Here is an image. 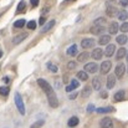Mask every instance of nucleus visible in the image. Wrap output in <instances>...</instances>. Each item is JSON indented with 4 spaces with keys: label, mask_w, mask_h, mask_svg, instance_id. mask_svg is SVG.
Returning <instances> with one entry per match:
<instances>
[{
    "label": "nucleus",
    "mask_w": 128,
    "mask_h": 128,
    "mask_svg": "<svg viewBox=\"0 0 128 128\" xmlns=\"http://www.w3.org/2000/svg\"><path fill=\"white\" fill-rule=\"evenodd\" d=\"M68 126L70 127H75V126H77L78 124V118L77 117H71L70 120H68Z\"/></svg>",
    "instance_id": "c756f323"
},
{
    "label": "nucleus",
    "mask_w": 128,
    "mask_h": 128,
    "mask_svg": "<svg viewBox=\"0 0 128 128\" xmlns=\"http://www.w3.org/2000/svg\"><path fill=\"white\" fill-rule=\"evenodd\" d=\"M76 54H77V46L76 45H72L67 48V55L68 56H75Z\"/></svg>",
    "instance_id": "5701e85b"
},
{
    "label": "nucleus",
    "mask_w": 128,
    "mask_h": 128,
    "mask_svg": "<svg viewBox=\"0 0 128 128\" xmlns=\"http://www.w3.org/2000/svg\"><path fill=\"white\" fill-rule=\"evenodd\" d=\"M92 87L96 91H100L102 88V80H101V77H94L92 80Z\"/></svg>",
    "instance_id": "1a4fd4ad"
},
{
    "label": "nucleus",
    "mask_w": 128,
    "mask_h": 128,
    "mask_svg": "<svg viewBox=\"0 0 128 128\" xmlns=\"http://www.w3.org/2000/svg\"><path fill=\"white\" fill-rule=\"evenodd\" d=\"M9 81H10L9 77H4V82H5V84H9Z\"/></svg>",
    "instance_id": "c03bdc74"
},
{
    "label": "nucleus",
    "mask_w": 128,
    "mask_h": 128,
    "mask_svg": "<svg viewBox=\"0 0 128 128\" xmlns=\"http://www.w3.org/2000/svg\"><path fill=\"white\" fill-rule=\"evenodd\" d=\"M39 24H40L41 26H42V25H45V24H46V19H45L44 16H41V18H40V20H39Z\"/></svg>",
    "instance_id": "ea45409f"
},
{
    "label": "nucleus",
    "mask_w": 128,
    "mask_h": 128,
    "mask_svg": "<svg viewBox=\"0 0 128 128\" xmlns=\"http://www.w3.org/2000/svg\"><path fill=\"white\" fill-rule=\"evenodd\" d=\"M127 18H128V12H127V11L121 10V11L118 12V19H120V20L124 21V20H127Z\"/></svg>",
    "instance_id": "7c9ffc66"
},
{
    "label": "nucleus",
    "mask_w": 128,
    "mask_h": 128,
    "mask_svg": "<svg viewBox=\"0 0 128 128\" xmlns=\"http://www.w3.org/2000/svg\"><path fill=\"white\" fill-rule=\"evenodd\" d=\"M24 10H25V2L24 1H20L19 5H18V9H16V14H20Z\"/></svg>",
    "instance_id": "473e14b6"
},
{
    "label": "nucleus",
    "mask_w": 128,
    "mask_h": 128,
    "mask_svg": "<svg viewBox=\"0 0 128 128\" xmlns=\"http://www.w3.org/2000/svg\"><path fill=\"white\" fill-rule=\"evenodd\" d=\"M111 67H112V62L111 61H103L102 62V65H101V74L102 75H106V74H108L110 72V70H111Z\"/></svg>",
    "instance_id": "39448f33"
},
{
    "label": "nucleus",
    "mask_w": 128,
    "mask_h": 128,
    "mask_svg": "<svg viewBox=\"0 0 128 128\" xmlns=\"http://www.w3.org/2000/svg\"><path fill=\"white\" fill-rule=\"evenodd\" d=\"M124 72H126V66H124L123 64H118V65L116 66V70H114L116 76H117L118 78H121V77L124 75Z\"/></svg>",
    "instance_id": "423d86ee"
},
{
    "label": "nucleus",
    "mask_w": 128,
    "mask_h": 128,
    "mask_svg": "<svg viewBox=\"0 0 128 128\" xmlns=\"http://www.w3.org/2000/svg\"><path fill=\"white\" fill-rule=\"evenodd\" d=\"M77 78L82 80V81H86V80H88V74L86 71H78L77 72Z\"/></svg>",
    "instance_id": "b1692460"
},
{
    "label": "nucleus",
    "mask_w": 128,
    "mask_h": 128,
    "mask_svg": "<svg viewBox=\"0 0 128 128\" xmlns=\"http://www.w3.org/2000/svg\"><path fill=\"white\" fill-rule=\"evenodd\" d=\"M101 96H102L103 98H106V97H107V92H102V93H101Z\"/></svg>",
    "instance_id": "a18cd8bd"
},
{
    "label": "nucleus",
    "mask_w": 128,
    "mask_h": 128,
    "mask_svg": "<svg viewBox=\"0 0 128 128\" xmlns=\"http://www.w3.org/2000/svg\"><path fill=\"white\" fill-rule=\"evenodd\" d=\"M78 86H80V82H78L77 80H72V81H71V84H70V86H67V87H66V91H67V92H71L72 90L77 88Z\"/></svg>",
    "instance_id": "6ab92c4d"
},
{
    "label": "nucleus",
    "mask_w": 128,
    "mask_h": 128,
    "mask_svg": "<svg viewBox=\"0 0 128 128\" xmlns=\"http://www.w3.org/2000/svg\"><path fill=\"white\" fill-rule=\"evenodd\" d=\"M110 40H111V36L110 35H102L98 40V44L100 45H108L110 44Z\"/></svg>",
    "instance_id": "aec40b11"
},
{
    "label": "nucleus",
    "mask_w": 128,
    "mask_h": 128,
    "mask_svg": "<svg viewBox=\"0 0 128 128\" xmlns=\"http://www.w3.org/2000/svg\"><path fill=\"white\" fill-rule=\"evenodd\" d=\"M28 29H30V30H34V29H36V22H35L34 20L29 21V22H28Z\"/></svg>",
    "instance_id": "e433bc0d"
},
{
    "label": "nucleus",
    "mask_w": 128,
    "mask_h": 128,
    "mask_svg": "<svg viewBox=\"0 0 128 128\" xmlns=\"http://www.w3.org/2000/svg\"><path fill=\"white\" fill-rule=\"evenodd\" d=\"M1 56H2V51L0 50V57H1Z\"/></svg>",
    "instance_id": "49530a36"
},
{
    "label": "nucleus",
    "mask_w": 128,
    "mask_h": 128,
    "mask_svg": "<svg viewBox=\"0 0 128 128\" xmlns=\"http://www.w3.org/2000/svg\"><path fill=\"white\" fill-rule=\"evenodd\" d=\"M118 30H120V25H118V22L113 21V22H111V24H110V28H108L110 34L114 35V34H117V32H118Z\"/></svg>",
    "instance_id": "f8f14e48"
},
{
    "label": "nucleus",
    "mask_w": 128,
    "mask_h": 128,
    "mask_svg": "<svg viewBox=\"0 0 128 128\" xmlns=\"http://www.w3.org/2000/svg\"><path fill=\"white\" fill-rule=\"evenodd\" d=\"M76 97H77V93H76V92H74V93L70 96V100H75Z\"/></svg>",
    "instance_id": "37998d69"
},
{
    "label": "nucleus",
    "mask_w": 128,
    "mask_h": 128,
    "mask_svg": "<svg viewBox=\"0 0 128 128\" xmlns=\"http://www.w3.org/2000/svg\"><path fill=\"white\" fill-rule=\"evenodd\" d=\"M120 4L122 6H128V0H120Z\"/></svg>",
    "instance_id": "79ce46f5"
},
{
    "label": "nucleus",
    "mask_w": 128,
    "mask_h": 128,
    "mask_svg": "<svg viewBox=\"0 0 128 128\" xmlns=\"http://www.w3.org/2000/svg\"><path fill=\"white\" fill-rule=\"evenodd\" d=\"M107 15L108 16H111V18H113V16H118V10H117V8H114V6H107Z\"/></svg>",
    "instance_id": "2eb2a0df"
},
{
    "label": "nucleus",
    "mask_w": 128,
    "mask_h": 128,
    "mask_svg": "<svg viewBox=\"0 0 128 128\" xmlns=\"http://www.w3.org/2000/svg\"><path fill=\"white\" fill-rule=\"evenodd\" d=\"M44 123H45V121H44V120H39V121H36L35 123H32L30 128H40V127H42L44 126Z\"/></svg>",
    "instance_id": "2f4dec72"
},
{
    "label": "nucleus",
    "mask_w": 128,
    "mask_h": 128,
    "mask_svg": "<svg viewBox=\"0 0 128 128\" xmlns=\"http://www.w3.org/2000/svg\"><path fill=\"white\" fill-rule=\"evenodd\" d=\"M116 41L120 44V45H124V44H127L128 39H127V36H126V35H120V36H117Z\"/></svg>",
    "instance_id": "393cba45"
},
{
    "label": "nucleus",
    "mask_w": 128,
    "mask_h": 128,
    "mask_svg": "<svg viewBox=\"0 0 128 128\" xmlns=\"http://www.w3.org/2000/svg\"><path fill=\"white\" fill-rule=\"evenodd\" d=\"M46 94H47L48 104H50L51 107L56 108V107L58 106V101H57V96H56V93H55L54 91H51V92H48V93H46Z\"/></svg>",
    "instance_id": "f03ea898"
},
{
    "label": "nucleus",
    "mask_w": 128,
    "mask_h": 128,
    "mask_svg": "<svg viewBox=\"0 0 128 128\" xmlns=\"http://www.w3.org/2000/svg\"><path fill=\"white\" fill-rule=\"evenodd\" d=\"M120 30L122 32H128V22H123L121 26H120Z\"/></svg>",
    "instance_id": "c9c22d12"
},
{
    "label": "nucleus",
    "mask_w": 128,
    "mask_h": 128,
    "mask_svg": "<svg viewBox=\"0 0 128 128\" xmlns=\"http://www.w3.org/2000/svg\"><path fill=\"white\" fill-rule=\"evenodd\" d=\"M26 38H28V34H26V32L20 34V35H18V36H15V38L12 39V44H14V45H19L22 40H25Z\"/></svg>",
    "instance_id": "dca6fc26"
},
{
    "label": "nucleus",
    "mask_w": 128,
    "mask_h": 128,
    "mask_svg": "<svg viewBox=\"0 0 128 128\" xmlns=\"http://www.w3.org/2000/svg\"><path fill=\"white\" fill-rule=\"evenodd\" d=\"M103 55H104V52H103L102 48H100V47H97V48H94V50L92 51V58H93V60H101Z\"/></svg>",
    "instance_id": "0eeeda50"
},
{
    "label": "nucleus",
    "mask_w": 128,
    "mask_h": 128,
    "mask_svg": "<svg viewBox=\"0 0 128 128\" xmlns=\"http://www.w3.org/2000/svg\"><path fill=\"white\" fill-rule=\"evenodd\" d=\"M113 111H114L113 107H101V108L96 110L97 113H110V112H113Z\"/></svg>",
    "instance_id": "4be33fe9"
},
{
    "label": "nucleus",
    "mask_w": 128,
    "mask_h": 128,
    "mask_svg": "<svg viewBox=\"0 0 128 128\" xmlns=\"http://www.w3.org/2000/svg\"><path fill=\"white\" fill-rule=\"evenodd\" d=\"M15 103H16V107H18L20 114H25V106H24V102H22L20 93H15Z\"/></svg>",
    "instance_id": "f257e3e1"
},
{
    "label": "nucleus",
    "mask_w": 128,
    "mask_h": 128,
    "mask_svg": "<svg viewBox=\"0 0 128 128\" xmlns=\"http://www.w3.org/2000/svg\"><path fill=\"white\" fill-rule=\"evenodd\" d=\"M47 68H48L51 72H54V74H56V72H57V70H58V68H57V66H56V65H54V64H47Z\"/></svg>",
    "instance_id": "72a5a7b5"
},
{
    "label": "nucleus",
    "mask_w": 128,
    "mask_h": 128,
    "mask_svg": "<svg viewBox=\"0 0 128 128\" xmlns=\"http://www.w3.org/2000/svg\"><path fill=\"white\" fill-rule=\"evenodd\" d=\"M76 66H77V64H76V62H74V61H71V62H68V64H67V68H68V70L76 68Z\"/></svg>",
    "instance_id": "4c0bfd02"
},
{
    "label": "nucleus",
    "mask_w": 128,
    "mask_h": 128,
    "mask_svg": "<svg viewBox=\"0 0 128 128\" xmlns=\"http://www.w3.org/2000/svg\"><path fill=\"white\" fill-rule=\"evenodd\" d=\"M114 51H116V46H114L113 44H108L107 47H106V50H104V55H106L107 57H111V56L114 54Z\"/></svg>",
    "instance_id": "9b49d317"
},
{
    "label": "nucleus",
    "mask_w": 128,
    "mask_h": 128,
    "mask_svg": "<svg viewBox=\"0 0 128 128\" xmlns=\"http://www.w3.org/2000/svg\"><path fill=\"white\" fill-rule=\"evenodd\" d=\"M30 2H31V6L32 8H36L39 5V0H30Z\"/></svg>",
    "instance_id": "58836bf2"
},
{
    "label": "nucleus",
    "mask_w": 128,
    "mask_h": 128,
    "mask_svg": "<svg viewBox=\"0 0 128 128\" xmlns=\"http://www.w3.org/2000/svg\"><path fill=\"white\" fill-rule=\"evenodd\" d=\"M127 64H128V52H127Z\"/></svg>",
    "instance_id": "de8ad7c7"
},
{
    "label": "nucleus",
    "mask_w": 128,
    "mask_h": 128,
    "mask_svg": "<svg viewBox=\"0 0 128 128\" xmlns=\"http://www.w3.org/2000/svg\"><path fill=\"white\" fill-rule=\"evenodd\" d=\"M93 35H101L103 31H104V26H97V25H93L90 30Z\"/></svg>",
    "instance_id": "4468645a"
},
{
    "label": "nucleus",
    "mask_w": 128,
    "mask_h": 128,
    "mask_svg": "<svg viewBox=\"0 0 128 128\" xmlns=\"http://www.w3.org/2000/svg\"><path fill=\"white\" fill-rule=\"evenodd\" d=\"M92 111H94V106H93V104H88V107H87V112H92Z\"/></svg>",
    "instance_id": "a19ab883"
},
{
    "label": "nucleus",
    "mask_w": 128,
    "mask_h": 128,
    "mask_svg": "<svg viewBox=\"0 0 128 128\" xmlns=\"http://www.w3.org/2000/svg\"><path fill=\"white\" fill-rule=\"evenodd\" d=\"M124 56H127V50H126L124 47H121V48H118V51H117V55H116V58H117V60H122Z\"/></svg>",
    "instance_id": "a211bd4d"
},
{
    "label": "nucleus",
    "mask_w": 128,
    "mask_h": 128,
    "mask_svg": "<svg viewBox=\"0 0 128 128\" xmlns=\"http://www.w3.org/2000/svg\"><path fill=\"white\" fill-rule=\"evenodd\" d=\"M85 71L87 74H96L98 71V65L96 62H88L85 65Z\"/></svg>",
    "instance_id": "20e7f679"
},
{
    "label": "nucleus",
    "mask_w": 128,
    "mask_h": 128,
    "mask_svg": "<svg viewBox=\"0 0 128 128\" xmlns=\"http://www.w3.org/2000/svg\"><path fill=\"white\" fill-rule=\"evenodd\" d=\"M88 57H90V54H88V52H82V54L78 55L77 60H78L80 62H85L86 60H88Z\"/></svg>",
    "instance_id": "bb28decb"
},
{
    "label": "nucleus",
    "mask_w": 128,
    "mask_h": 128,
    "mask_svg": "<svg viewBox=\"0 0 128 128\" xmlns=\"http://www.w3.org/2000/svg\"><path fill=\"white\" fill-rule=\"evenodd\" d=\"M9 92H10L9 87H0V93H1L2 96H8Z\"/></svg>",
    "instance_id": "f704fd0d"
},
{
    "label": "nucleus",
    "mask_w": 128,
    "mask_h": 128,
    "mask_svg": "<svg viewBox=\"0 0 128 128\" xmlns=\"http://www.w3.org/2000/svg\"><path fill=\"white\" fill-rule=\"evenodd\" d=\"M91 92H92V88H91L90 86H86L85 88L82 90V97H84V98H87V97L91 94Z\"/></svg>",
    "instance_id": "cd10ccee"
},
{
    "label": "nucleus",
    "mask_w": 128,
    "mask_h": 128,
    "mask_svg": "<svg viewBox=\"0 0 128 128\" xmlns=\"http://www.w3.org/2000/svg\"><path fill=\"white\" fill-rule=\"evenodd\" d=\"M124 96H126V92H124L123 90H121V91H118V92L114 94V101H117V102L123 101V100H124Z\"/></svg>",
    "instance_id": "412c9836"
},
{
    "label": "nucleus",
    "mask_w": 128,
    "mask_h": 128,
    "mask_svg": "<svg viewBox=\"0 0 128 128\" xmlns=\"http://www.w3.org/2000/svg\"><path fill=\"white\" fill-rule=\"evenodd\" d=\"M67 1H70V0H67Z\"/></svg>",
    "instance_id": "09e8293b"
},
{
    "label": "nucleus",
    "mask_w": 128,
    "mask_h": 128,
    "mask_svg": "<svg viewBox=\"0 0 128 128\" xmlns=\"http://www.w3.org/2000/svg\"><path fill=\"white\" fill-rule=\"evenodd\" d=\"M81 46L84 48H91V47L94 46V40L93 39H84L81 41Z\"/></svg>",
    "instance_id": "9d476101"
},
{
    "label": "nucleus",
    "mask_w": 128,
    "mask_h": 128,
    "mask_svg": "<svg viewBox=\"0 0 128 128\" xmlns=\"http://www.w3.org/2000/svg\"><path fill=\"white\" fill-rule=\"evenodd\" d=\"M116 85V75H108L107 77V88L111 90Z\"/></svg>",
    "instance_id": "ddd939ff"
},
{
    "label": "nucleus",
    "mask_w": 128,
    "mask_h": 128,
    "mask_svg": "<svg viewBox=\"0 0 128 128\" xmlns=\"http://www.w3.org/2000/svg\"><path fill=\"white\" fill-rule=\"evenodd\" d=\"M100 126H101V128H113V122H112L111 118L106 117V118H103V120L101 121Z\"/></svg>",
    "instance_id": "6e6552de"
},
{
    "label": "nucleus",
    "mask_w": 128,
    "mask_h": 128,
    "mask_svg": "<svg viewBox=\"0 0 128 128\" xmlns=\"http://www.w3.org/2000/svg\"><path fill=\"white\" fill-rule=\"evenodd\" d=\"M55 24H56V21L55 20H50L47 24H45L42 26V30H41V32H47L48 30H51L54 26H55Z\"/></svg>",
    "instance_id": "f3484780"
},
{
    "label": "nucleus",
    "mask_w": 128,
    "mask_h": 128,
    "mask_svg": "<svg viewBox=\"0 0 128 128\" xmlns=\"http://www.w3.org/2000/svg\"><path fill=\"white\" fill-rule=\"evenodd\" d=\"M104 24H106V19L104 18H98L93 22V25H97V26H104Z\"/></svg>",
    "instance_id": "c85d7f7f"
},
{
    "label": "nucleus",
    "mask_w": 128,
    "mask_h": 128,
    "mask_svg": "<svg viewBox=\"0 0 128 128\" xmlns=\"http://www.w3.org/2000/svg\"><path fill=\"white\" fill-rule=\"evenodd\" d=\"M25 24H26V21H25L24 19H20V20H16V21L14 22V28L20 29V28H24V26H25Z\"/></svg>",
    "instance_id": "a878e982"
},
{
    "label": "nucleus",
    "mask_w": 128,
    "mask_h": 128,
    "mask_svg": "<svg viewBox=\"0 0 128 128\" xmlns=\"http://www.w3.org/2000/svg\"><path fill=\"white\" fill-rule=\"evenodd\" d=\"M38 84H39V86L45 91V93H48V92L54 91L52 87H51V85H50L46 80H44V78H39V80H38Z\"/></svg>",
    "instance_id": "7ed1b4c3"
}]
</instances>
